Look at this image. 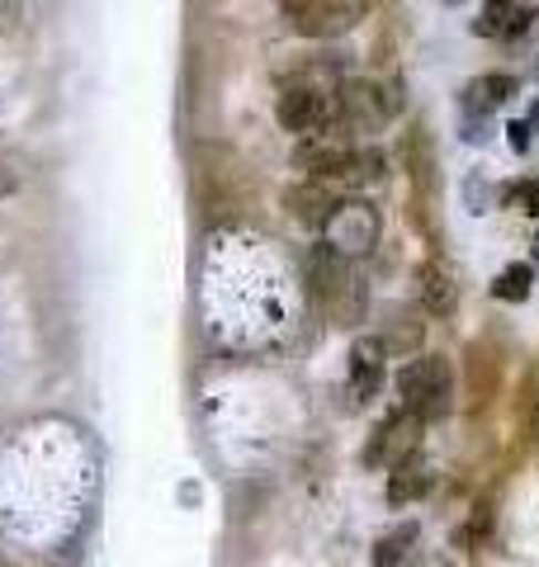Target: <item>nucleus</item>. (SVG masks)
Instances as JSON below:
<instances>
[{"mask_svg": "<svg viewBox=\"0 0 539 567\" xmlns=\"http://www.w3.org/2000/svg\"><path fill=\"white\" fill-rule=\"evenodd\" d=\"M416 445H422V421L407 416L403 406H397L393 416H384L374 425V435H370V445H364L360 464L364 468H397V464H407V458H416Z\"/></svg>", "mask_w": 539, "mask_h": 567, "instance_id": "nucleus-6", "label": "nucleus"}, {"mask_svg": "<svg viewBox=\"0 0 539 567\" xmlns=\"http://www.w3.org/2000/svg\"><path fill=\"white\" fill-rule=\"evenodd\" d=\"M431 483H436V473H431L426 458H407V464L388 468V502H393V506L422 502V496L431 492Z\"/></svg>", "mask_w": 539, "mask_h": 567, "instance_id": "nucleus-12", "label": "nucleus"}, {"mask_svg": "<svg viewBox=\"0 0 539 567\" xmlns=\"http://www.w3.org/2000/svg\"><path fill=\"white\" fill-rule=\"evenodd\" d=\"M355 162V142L345 133H322V137H308L293 147V166H299L308 181H345V171Z\"/></svg>", "mask_w": 539, "mask_h": 567, "instance_id": "nucleus-7", "label": "nucleus"}, {"mask_svg": "<svg viewBox=\"0 0 539 567\" xmlns=\"http://www.w3.org/2000/svg\"><path fill=\"white\" fill-rule=\"evenodd\" d=\"M397 114V95L388 85H374V81H345L341 95H336V123L341 133H370L379 123H388Z\"/></svg>", "mask_w": 539, "mask_h": 567, "instance_id": "nucleus-3", "label": "nucleus"}, {"mask_svg": "<svg viewBox=\"0 0 539 567\" xmlns=\"http://www.w3.org/2000/svg\"><path fill=\"white\" fill-rule=\"evenodd\" d=\"M284 208H289L293 223H303V227H326V223H332V213L341 208V199H336L332 185H322V181H299V185L284 189Z\"/></svg>", "mask_w": 539, "mask_h": 567, "instance_id": "nucleus-9", "label": "nucleus"}, {"mask_svg": "<svg viewBox=\"0 0 539 567\" xmlns=\"http://www.w3.org/2000/svg\"><path fill=\"white\" fill-rule=\"evenodd\" d=\"M384 374H388V346L379 336H360L351 346V398L370 402L384 388Z\"/></svg>", "mask_w": 539, "mask_h": 567, "instance_id": "nucleus-8", "label": "nucleus"}, {"mask_svg": "<svg viewBox=\"0 0 539 567\" xmlns=\"http://www.w3.org/2000/svg\"><path fill=\"white\" fill-rule=\"evenodd\" d=\"M326 233V251L351 260V256H364L370 246L379 241V208L364 204V199H341V208L332 213V223L322 227Z\"/></svg>", "mask_w": 539, "mask_h": 567, "instance_id": "nucleus-4", "label": "nucleus"}, {"mask_svg": "<svg viewBox=\"0 0 539 567\" xmlns=\"http://www.w3.org/2000/svg\"><path fill=\"white\" fill-rule=\"evenodd\" d=\"M280 14L303 39H341V33H351L360 24L364 6H351V0H289Z\"/></svg>", "mask_w": 539, "mask_h": 567, "instance_id": "nucleus-5", "label": "nucleus"}, {"mask_svg": "<svg viewBox=\"0 0 539 567\" xmlns=\"http://www.w3.org/2000/svg\"><path fill=\"white\" fill-rule=\"evenodd\" d=\"M507 204L520 208L526 218H539V175H526V181H511L507 185Z\"/></svg>", "mask_w": 539, "mask_h": 567, "instance_id": "nucleus-17", "label": "nucleus"}, {"mask_svg": "<svg viewBox=\"0 0 539 567\" xmlns=\"http://www.w3.org/2000/svg\"><path fill=\"white\" fill-rule=\"evenodd\" d=\"M274 118H280L284 133H299L308 137H322V128L336 118V100L322 91V85H308V81H293L280 91V104H274Z\"/></svg>", "mask_w": 539, "mask_h": 567, "instance_id": "nucleus-2", "label": "nucleus"}, {"mask_svg": "<svg viewBox=\"0 0 539 567\" xmlns=\"http://www.w3.org/2000/svg\"><path fill=\"white\" fill-rule=\"evenodd\" d=\"M345 181H355V185L384 181V152L379 147H355V162H351V171H345Z\"/></svg>", "mask_w": 539, "mask_h": 567, "instance_id": "nucleus-16", "label": "nucleus"}, {"mask_svg": "<svg viewBox=\"0 0 539 567\" xmlns=\"http://www.w3.org/2000/svg\"><path fill=\"white\" fill-rule=\"evenodd\" d=\"M422 298H426V312H455L459 303V284H455V270H449L445 260H431L426 270H422Z\"/></svg>", "mask_w": 539, "mask_h": 567, "instance_id": "nucleus-13", "label": "nucleus"}, {"mask_svg": "<svg viewBox=\"0 0 539 567\" xmlns=\"http://www.w3.org/2000/svg\"><path fill=\"white\" fill-rule=\"evenodd\" d=\"M397 398H403V412L416 421H436L449 412V364L440 354H412V360L397 369Z\"/></svg>", "mask_w": 539, "mask_h": 567, "instance_id": "nucleus-1", "label": "nucleus"}, {"mask_svg": "<svg viewBox=\"0 0 539 567\" xmlns=\"http://www.w3.org/2000/svg\"><path fill=\"white\" fill-rule=\"evenodd\" d=\"M412 544H416V525H393L384 539L374 544V567H407L412 558Z\"/></svg>", "mask_w": 539, "mask_h": 567, "instance_id": "nucleus-14", "label": "nucleus"}, {"mask_svg": "<svg viewBox=\"0 0 539 567\" xmlns=\"http://www.w3.org/2000/svg\"><path fill=\"white\" fill-rule=\"evenodd\" d=\"M535 118H539V114H530V118H516L511 128H507V133H511V147H516V152H526L530 142H535Z\"/></svg>", "mask_w": 539, "mask_h": 567, "instance_id": "nucleus-18", "label": "nucleus"}, {"mask_svg": "<svg viewBox=\"0 0 539 567\" xmlns=\"http://www.w3.org/2000/svg\"><path fill=\"white\" fill-rule=\"evenodd\" d=\"M535 289V270L530 265H507L497 279H493V298H501V303H526Z\"/></svg>", "mask_w": 539, "mask_h": 567, "instance_id": "nucleus-15", "label": "nucleus"}, {"mask_svg": "<svg viewBox=\"0 0 539 567\" xmlns=\"http://www.w3.org/2000/svg\"><path fill=\"white\" fill-rule=\"evenodd\" d=\"M535 256H539V233H535Z\"/></svg>", "mask_w": 539, "mask_h": 567, "instance_id": "nucleus-19", "label": "nucleus"}, {"mask_svg": "<svg viewBox=\"0 0 539 567\" xmlns=\"http://www.w3.org/2000/svg\"><path fill=\"white\" fill-rule=\"evenodd\" d=\"M535 24V6H507V0H493V6L478 10L474 33L478 39H520Z\"/></svg>", "mask_w": 539, "mask_h": 567, "instance_id": "nucleus-10", "label": "nucleus"}, {"mask_svg": "<svg viewBox=\"0 0 539 567\" xmlns=\"http://www.w3.org/2000/svg\"><path fill=\"white\" fill-rule=\"evenodd\" d=\"M516 91H520L516 76H507V71H488V76L464 85V110L468 114H488V110H497V104H507Z\"/></svg>", "mask_w": 539, "mask_h": 567, "instance_id": "nucleus-11", "label": "nucleus"}]
</instances>
